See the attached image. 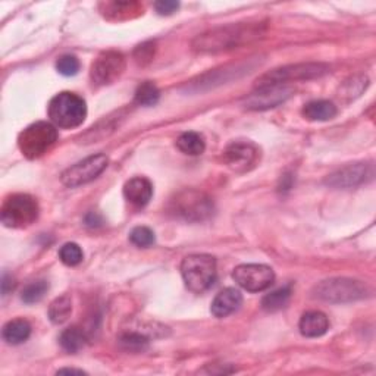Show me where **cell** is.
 Listing matches in <instances>:
<instances>
[{
  "label": "cell",
  "instance_id": "cell-1",
  "mask_svg": "<svg viewBox=\"0 0 376 376\" xmlns=\"http://www.w3.org/2000/svg\"><path fill=\"white\" fill-rule=\"evenodd\" d=\"M262 34V24H230L197 36L193 41V49L200 53L227 52L257 40Z\"/></svg>",
  "mask_w": 376,
  "mask_h": 376
},
{
  "label": "cell",
  "instance_id": "cell-2",
  "mask_svg": "<svg viewBox=\"0 0 376 376\" xmlns=\"http://www.w3.org/2000/svg\"><path fill=\"white\" fill-rule=\"evenodd\" d=\"M169 210L175 217L188 222H202L213 215V202L209 195L197 190H184L176 194L169 205Z\"/></svg>",
  "mask_w": 376,
  "mask_h": 376
},
{
  "label": "cell",
  "instance_id": "cell-3",
  "mask_svg": "<svg viewBox=\"0 0 376 376\" xmlns=\"http://www.w3.org/2000/svg\"><path fill=\"white\" fill-rule=\"evenodd\" d=\"M181 275L187 289L202 294L216 279V260L209 254H191L181 263Z\"/></svg>",
  "mask_w": 376,
  "mask_h": 376
},
{
  "label": "cell",
  "instance_id": "cell-4",
  "mask_svg": "<svg viewBox=\"0 0 376 376\" xmlns=\"http://www.w3.org/2000/svg\"><path fill=\"white\" fill-rule=\"evenodd\" d=\"M85 117V102L75 93L62 92L56 95L49 103V118L55 127L75 128L84 122Z\"/></svg>",
  "mask_w": 376,
  "mask_h": 376
},
{
  "label": "cell",
  "instance_id": "cell-5",
  "mask_svg": "<svg viewBox=\"0 0 376 376\" xmlns=\"http://www.w3.org/2000/svg\"><path fill=\"white\" fill-rule=\"evenodd\" d=\"M58 140V129L50 122H36L27 127L18 137L21 153L27 159H38L48 153Z\"/></svg>",
  "mask_w": 376,
  "mask_h": 376
},
{
  "label": "cell",
  "instance_id": "cell-6",
  "mask_svg": "<svg viewBox=\"0 0 376 376\" xmlns=\"http://www.w3.org/2000/svg\"><path fill=\"white\" fill-rule=\"evenodd\" d=\"M367 286L358 279L331 278L315 286V296L328 303H350L367 297Z\"/></svg>",
  "mask_w": 376,
  "mask_h": 376
},
{
  "label": "cell",
  "instance_id": "cell-7",
  "mask_svg": "<svg viewBox=\"0 0 376 376\" xmlns=\"http://www.w3.org/2000/svg\"><path fill=\"white\" fill-rule=\"evenodd\" d=\"M329 71L328 65L323 63H296L286 65L281 68L272 70L267 74H263L256 81V88L260 87H271V85H285L291 81H301V80H312L325 75Z\"/></svg>",
  "mask_w": 376,
  "mask_h": 376
},
{
  "label": "cell",
  "instance_id": "cell-8",
  "mask_svg": "<svg viewBox=\"0 0 376 376\" xmlns=\"http://www.w3.org/2000/svg\"><path fill=\"white\" fill-rule=\"evenodd\" d=\"M38 217V205L36 198L28 194H14L8 197L0 219L8 228H27L34 224Z\"/></svg>",
  "mask_w": 376,
  "mask_h": 376
},
{
  "label": "cell",
  "instance_id": "cell-9",
  "mask_svg": "<svg viewBox=\"0 0 376 376\" xmlns=\"http://www.w3.org/2000/svg\"><path fill=\"white\" fill-rule=\"evenodd\" d=\"M107 163H109V159L106 154H102V153L95 154V156L85 158L84 161L70 166L68 169H65L62 172L60 181L63 186L70 187V188L88 184L97 178V176L106 169Z\"/></svg>",
  "mask_w": 376,
  "mask_h": 376
},
{
  "label": "cell",
  "instance_id": "cell-10",
  "mask_svg": "<svg viewBox=\"0 0 376 376\" xmlns=\"http://www.w3.org/2000/svg\"><path fill=\"white\" fill-rule=\"evenodd\" d=\"M232 278L246 291L260 293L268 290L274 284L275 274L272 268L267 267V264L249 263L237 267L232 272Z\"/></svg>",
  "mask_w": 376,
  "mask_h": 376
},
{
  "label": "cell",
  "instance_id": "cell-11",
  "mask_svg": "<svg viewBox=\"0 0 376 376\" xmlns=\"http://www.w3.org/2000/svg\"><path fill=\"white\" fill-rule=\"evenodd\" d=\"M125 70V58L122 53L109 50L99 55L92 65V80L97 85H107L115 82Z\"/></svg>",
  "mask_w": 376,
  "mask_h": 376
},
{
  "label": "cell",
  "instance_id": "cell-12",
  "mask_svg": "<svg viewBox=\"0 0 376 376\" xmlns=\"http://www.w3.org/2000/svg\"><path fill=\"white\" fill-rule=\"evenodd\" d=\"M259 149L250 141H234L224 150V163L235 172H247L259 162Z\"/></svg>",
  "mask_w": 376,
  "mask_h": 376
},
{
  "label": "cell",
  "instance_id": "cell-13",
  "mask_svg": "<svg viewBox=\"0 0 376 376\" xmlns=\"http://www.w3.org/2000/svg\"><path fill=\"white\" fill-rule=\"evenodd\" d=\"M373 178L372 163H351L334 173H331L325 180V184L333 188H351L367 183Z\"/></svg>",
  "mask_w": 376,
  "mask_h": 376
},
{
  "label": "cell",
  "instance_id": "cell-14",
  "mask_svg": "<svg viewBox=\"0 0 376 376\" xmlns=\"http://www.w3.org/2000/svg\"><path fill=\"white\" fill-rule=\"evenodd\" d=\"M293 95V88L286 85H271L256 88V92L245 99V107L250 110H264L276 107L289 100Z\"/></svg>",
  "mask_w": 376,
  "mask_h": 376
},
{
  "label": "cell",
  "instance_id": "cell-15",
  "mask_svg": "<svg viewBox=\"0 0 376 376\" xmlns=\"http://www.w3.org/2000/svg\"><path fill=\"white\" fill-rule=\"evenodd\" d=\"M124 195L127 200L137 208H144L153 195V186L147 178L136 176L124 186Z\"/></svg>",
  "mask_w": 376,
  "mask_h": 376
},
{
  "label": "cell",
  "instance_id": "cell-16",
  "mask_svg": "<svg viewBox=\"0 0 376 376\" xmlns=\"http://www.w3.org/2000/svg\"><path fill=\"white\" fill-rule=\"evenodd\" d=\"M242 303V296L235 289H225L212 301L210 312L216 318H227L237 312Z\"/></svg>",
  "mask_w": 376,
  "mask_h": 376
},
{
  "label": "cell",
  "instance_id": "cell-17",
  "mask_svg": "<svg viewBox=\"0 0 376 376\" xmlns=\"http://www.w3.org/2000/svg\"><path fill=\"white\" fill-rule=\"evenodd\" d=\"M300 333L307 337V338H318L326 334V331L329 329V321L325 313L312 311L307 312L301 316L300 323Z\"/></svg>",
  "mask_w": 376,
  "mask_h": 376
},
{
  "label": "cell",
  "instance_id": "cell-18",
  "mask_svg": "<svg viewBox=\"0 0 376 376\" xmlns=\"http://www.w3.org/2000/svg\"><path fill=\"white\" fill-rule=\"evenodd\" d=\"M335 115L337 106L329 100H313L303 107V117L308 121H329Z\"/></svg>",
  "mask_w": 376,
  "mask_h": 376
},
{
  "label": "cell",
  "instance_id": "cell-19",
  "mask_svg": "<svg viewBox=\"0 0 376 376\" xmlns=\"http://www.w3.org/2000/svg\"><path fill=\"white\" fill-rule=\"evenodd\" d=\"M31 335V325L26 319H14L4 326L2 337L8 344L18 345L26 343Z\"/></svg>",
  "mask_w": 376,
  "mask_h": 376
},
{
  "label": "cell",
  "instance_id": "cell-20",
  "mask_svg": "<svg viewBox=\"0 0 376 376\" xmlns=\"http://www.w3.org/2000/svg\"><path fill=\"white\" fill-rule=\"evenodd\" d=\"M291 300V286H282L269 294H267L262 300L263 311L267 312H279L286 307Z\"/></svg>",
  "mask_w": 376,
  "mask_h": 376
},
{
  "label": "cell",
  "instance_id": "cell-21",
  "mask_svg": "<svg viewBox=\"0 0 376 376\" xmlns=\"http://www.w3.org/2000/svg\"><path fill=\"white\" fill-rule=\"evenodd\" d=\"M176 147H178L183 153L190 154V156H198V154H202L205 151L206 144H205V139L198 134V132L188 131L176 139Z\"/></svg>",
  "mask_w": 376,
  "mask_h": 376
},
{
  "label": "cell",
  "instance_id": "cell-22",
  "mask_svg": "<svg viewBox=\"0 0 376 376\" xmlns=\"http://www.w3.org/2000/svg\"><path fill=\"white\" fill-rule=\"evenodd\" d=\"M59 344L65 351L72 353V355L74 353H78L85 344V335L82 329L78 326L66 328L59 337Z\"/></svg>",
  "mask_w": 376,
  "mask_h": 376
},
{
  "label": "cell",
  "instance_id": "cell-23",
  "mask_svg": "<svg viewBox=\"0 0 376 376\" xmlns=\"http://www.w3.org/2000/svg\"><path fill=\"white\" fill-rule=\"evenodd\" d=\"M71 313H72V301L68 296H60L55 299L49 306V318L56 325L68 321Z\"/></svg>",
  "mask_w": 376,
  "mask_h": 376
},
{
  "label": "cell",
  "instance_id": "cell-24",
  "mask_svg": "<svg viewBox=\"0 0 376 376\" xmlns=\"http://www.w3.org/2000/svg\"><path fill=\"white\" fill-rule=\"evenodd\" d=\"M161 92L156 87V84H153L151 81H146L140 84L136 90V103L140 106H154L159 102Z\"/></svg>",
  "mask_w": 376,
  "mask_h": 376
},
{
  "label": "cell",
  "instance_id": "cell-25",
  "mask_svg": "<svg viewBox=\"0 0 376 376\" xmlns=\"http://www.w3.org/2000/svg\"><path fill=\"white\" fill-rule=\"evenodd\" d=\"M119 345L128 353H143L149 348V340L137 333H125L119 337Z\"/></svg>",
  "mask_w": 376,
  "mask_h": 376
},
{
  "label": "cell",
  "instance_id": "cell-26",
  "mask_svg": "<svg viewBox=\"0 0 376 376\" xmlns=\"http://www.w3.org/2000/svg\"><path fill=\"white\" fill-rule=\"evenodd\" d=\"M48 291H49V282L44 279H38V281L28 284L26 289L22 290L21 299L24 300V303L27 304H33V303L40 301Z\"/></svg>",
  "mask_w": 376,
  "mask_h": 376
},
{
  "label": "cell",
  "instance_id": "cell-27",
  "mask_svg": "<svg viewBox=\"0 0 376 376\" xmlns=\"http://www.w3.org/2000/svg\"><path fill=\"white\" fill-rule=\"evenodd\" d=\"M82 250L75 242H66L59 250V259L66 267H77L82 262Z\"/></svg>",
  "mask_w": 376,
  "mask_h": 376
},
{
  "label": "cell",
  "instance_id": "cell-28",
  "mask_svg": "<svg viewBox=\"0 0 376 376\" xmlns=\"http://www.w3.org/2000/svg\"><path fill=\"white\" fill-rule=\"evenodd\" d=\"M129 240L132 245L141 249H147L153 246L154 241H156V238H154V232L147 227H137L132 230L129 234Z\"/></svg>",
  "mask_w": 376,
  "mask_h": 376
},
{
  "label": "cell",
  "instance_id": "cell-29",
  "mask_svg": "<svg viewBox=\"0 0 376 376\" xmlns=\"http://www.w3.org/2000/svg\"><path fill=\"white\" fill-rule=\"evenodd\" d=\"M56 70L65 77H72L80 71V60L72 55L60 56L56 62Z\"/></svg>",
  "mask_w": 376,
  "mask_h": 376
},
{
  "label": "cell",
  "instance_id": "cell-30",
  "mask_svg": "<svg viewBox=\"0 0 376 376\" xmlns=\"http://www.w3.org/2000/svg\"><path fill=\"white\" fill-rule=\"evenodd\" d=\"M136 59L139 63L144 65L147 62H150L154 56V43H144V44H140V46L136 49V53H134Z\"/></svg>",
  "mask_w": 376,
  "mask_h": 376
},
{
  "label": "cell",
  "instance_id": "cell-31",
  "mask_svg": "<svg viewBox=\"0 0 376 376\" xmlns=\"http://www.w3.org/2000/svg\"><path fill=\"white\" fill-rule=\"evenodd\" d=\"M154 8H156L161 15H171L180 8V4L172 2V0H161V2L154 4Z\"/></svg>",
  "mask_w": 376,
  "mask_h": 376
},
{
  "label": "cell",
  "instance_id": "cell-32",
  "mask_svg": "<svg viewBox=\"0 0 376 376\" xmlns=\"http://www.w3.org/2000/svg\"><path fill=\"white\" fill-rule=\"evenodd\" d=\"M15 286H16L15 278L12 275L4 274V278H2V293H4V296H8L11 291H14Z\"/></svg>",
  "mask_w": 376,
  "mask_h": 376
},
{
  "label": "cell",
  "instance_id": "cell-33",
  "mask_svg": "<svg viewBox=\"0 0 376 376\" xmlns=\"http://www.w3.org/2000/svg\"><path fill=\"white\" fill-rule=\"evenodd\" d=\"M85 224H87L88 227H99V225H102V219L99 217L97 213L92 212V213H88V215H87V217H85Z\"/></svg>",
  "mask_w": 376,
  "mask_h": 376
},
{
  "label": "cell",
  "instance_id": "cell-34",
  "mask_svg": "<svg viewBox=\"0 0 376 376\" xmlns=\"http://www.w3.org/2000/svg\"><path fill=\"white\" fill-rule=\"evenodd\" d=\"M58 373H85V372H82V370H77V369H62V370H59Z\"/></svg>",
  "mask_w": 376,
  "mask_h": 376
}]
</instances>
